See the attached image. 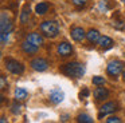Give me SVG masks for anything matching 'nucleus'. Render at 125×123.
Segmentation results:
<instances>
[{
    "mask_svg": "<svg viewBox=\"0 0 125 123\" xmlns=\"http://www.w3.org/2000/svg\"><path fill=\"white\" fill-rule=\"evenodd\" d=\"M6 67L10 72L16 74V75H20L24 72V66L20 62L14 60V59H6Z\"/></svg>",
    "mask_w": 125,
    "mask_h": 123,
    "instance_id": "4",
    "label": "nucleus"
},
{
    "mask_svg": "<svg viewBox=\"0 0 125 123\" xmlns=\"http://www.w3.org/2000/svg\"><path fill=\"white\" fill-rule=\"evenodd\" d=\"M6 87H7V80H6V76H3V75H1V76H0V88H1V90H4Z\"/></svg>",
    "mask_w": 125,
    "mask_h": 123,
    "instance_id": "23",
    "label": "nucleus"
},
{
    "mask_svg": "<svg viewBox=\"0 0 125 123\" xmlns=\"http://www.w3.org/2000/svg\"><path fill=\"white\" fill-rule=\"evenodd\" d=\"M89 95V91H87V88H83V96H87Z\"/></svg>",
    "mask_w": 125,
    "mask_h": 123,
    "instance_id": "26",
    "label": "nucleus"
},
{
    "mask_svg": "<svg viewBox=\"0 0 125 123\" xmlns=\"http://www.w3.org/2000/svg\"><path fill=\"white\" fill-rule=\"evenodd\" d=\"M30 66L32 70H35V71H46L47 68H49V63H47V60H44V59L42 58H35L32 59V60L30 62Z\"/></svg>",
    "mask_w": 125,
    "mask_h": 123,
    "instance_id": "5",
    "label": "nucleus"
},
{
    "mask_svg": "<svg viewBox=\"0 0 125 123\" xmlns=\"http://www.w3.org/2000/svg\"><path fill=\"white\" fill-rule=\"evenodd\" d=\"M0 37H1V45H6L7 40H8V34H7V32H1V34H0Z\"/></svg>",
    "mask_w": 125,
    "mask_h": 123,
    "instance_id": "22",
    "label": "nucleus"
},
{
    "mask_svg": "<svg viewBox=\"0 0 125 123\" xmlns=\"http://www.w3.org/2000/svg\"><path fill=\"white\" fill-rule=\"evenodd\" d=\"M61 72H63L65 75L70 78H82L85 74V67L79 63H67V64H63V66L59 67Z\"/></svg>",
    "mask_w": 125,
    "mask_h": 123,
    "instance_id": "1",
    "label": "nucleus"
},
{
    "mask_svg": "<svg viewBox=\"0 0 125 123\" xmlns=\"http://www.w3.org/2000/svg\"><path fill=\"white\" fill-rule=\"evenodd\" d=\"M63 98H65V94H63V91H61V88H55L50 92V100L52 103H61Z\"/></svg>",
    "mask_w": 125,
    "mask_h": 123,
    "instance_id": "11",
    "label": "nucleus"
},
{
    "mask_svg": "<svg viewBox=\"0 0 125 123\" xmlns=\"http://www.w3.org/2000/svg\"><path fill=\"white\" fill-rule=\"evenodd\" d=\"M19 111H20V106L16 104V103H14L12 104V112H14V114H18Z\"/></svg>",
    "mask_w": 125,
    "mask_h": 123,
    "instance_id": "25",
    "label": "nucleus"
},
{
    "mask_svg": "<svg viewBox=\"0 0 125 123\" xmlns=\"http://www.w3.org/2000/svg\"><path fill=\"white\" fill-rule=\"evenodd\" d=\"M86 37H87V40H89L90 43H98L101 35H100V32H98L97 29H90V31L86 34Z\"/></svg>",
    "mask_w": 125,
    "mask_h": 123,
    "instance_id": "14",
    "label": "nucleus"
},
{
    "mask_svg": "<svg viewBox=\"0 0 125 123\" xmlns=\"http://www.w3.org/2000/svg\"><path fill=\"white\" fill-rule=\"evenodd\" d=\"M0 29H1V32H7V34H10V31L12 29V21L6 12H1V24H0Z\"/></svg>",
    "mask_w": 125,
    "mask_h": 123,
    "instance_id": "6",
    "label": "nucleus"
},
{
    "mask_svg": "<svg viewBox=\"0 0 125 123\" xmlns=\"http://www.w3.org/2000/svg\"><path fill=\"white\" fill-rule=\"evenodd\" d=\"M47 11H49V4H47V3H39V4H36L35 12L38 13V15H44Z\"/></svg>",
    "mask_w": 125,
    "mask_h": 123,
    "instance_id": "18",
    "label": "nucleus"
},
{
    "mask_svg": "<svg viewBox=\"0 0 125 123\" xmlns=\"http://www.w3.org/2000/svg\"><path fill=\"white\" fill-rule=\"evenodd\" d=\"M114 110H117V104L114 103V102H108V103L102 104L100 108V115H98V118H102L104 115L106 114H110V112H114Z\"/></svg>",
    "mask_w": 125,
    "mask_h": 123,
    "instance_id": "7",
    "label": "nucleus"
},
{
    "mask_svg": "<svg viewBox=\"0 0 125 123\" xmlns=\"http://www.w3.org/2000/svg\"><path fill=\"white\" fill-rule=\"evenodd\" d=\"M30 15H31L30 7H28V5H26V7L23 8L22 13H20V23H22V24L28 23V20H30Z\"/></svg>",
    "mask_w": 125,
    "mask_h": 123,
    "instance_id": "16",
    "label": "nucleus"
},
{
    "mask_svg": "<svg viewBox=\"0 0 125 123\" xmlns=\"http://www.w3.org/2000/svg\"><path fill=\"white\" fill-rule=\"evenodd\" d=\"M93 95L97 100H105L106 98H109V90L102 86H97V88L93 91Z\"/></svg>",
    "mask_w": 125,
    "mask_h": 123,
    "instance_id": "8",
    "label": "nucleus"
},
{
    "mask_svg": "<svg viewBox=\"0 0 125 123\" xmlns=\"http://www.w3.org/2000/svg\"><path fill=\"white\" fill-rule=\"evenodd\" d=\"M98 45H100L101 48H110L112 45H113V40L110 39L109 36H101L100 40H98Z\"/></svg>",
    "mask_w": 125,
    "mask_h": 123,
    "instance_id": "15",
    "label": "nucleus"
},
{
    "mask_svg": "<svg viewBox=\"0 0 125 123\" xmlns=\"http://www.w3.org/2000/svg\"><path fill=\"white\" fill-rule=\"evenodd\" d=\"M57 52H58V55H61V56H69L73 52V47H71V44H69V43H66V42L59 43L58 47H57Z\"/></svg>",
    "mask_w": 125,
    "mask_h": 123,
    "instance_id": "10",
    "label": "nucleus"
},
{
    "mask_svg": "<svg viewBox=\"0 0 125 123\" xmlns=\"http://www.w3.org/2000/svg\"><path fill=\"white\" fill-rule=\"evenodd\" d=\"M92 82H93L94 86H104L105 84V79H104L102 76H94Z\"/></svg>",
    "mask_w": 125,
    "mask_h": 123,
    "instance_id": "20",
    "label": "nucleus"
},
{
    "mask_svg": "<svg viewBox=\"0 0 125 123\" xmlns=\"http://www.w3.org/2000/svg\"><path fill=\"white\" fill-rule=\"evenodd\" d=\"M71 1H73V4L75 5V7L82 8V7H85V5H86L87 0H71Z\"/></svg>",
    "mask_w": 125,
    "mask_h": 123,
    "instance_id": "21",
    "label": "nucleus"
},
{
    "mask_svg": "<svg viewBox=\"0 0 125 123\" xmlns=\"http://www.w3.org/2000/svg\"><path fill=\"white\" fill-rule=\"evenodd\" d=\"M120 123L121 122V119H120V118H117V116H110V118H108V119H106V123Z\"/></svg>",
    "mask_w": 125,
    "mask_h": 123,
    "instance_id": "24",
    "label": "nucleus"
},
{
    "mask_svg": "<svg viewBox=\"0 0 125 123\" xmlns=\"http://www.w3.org/2000/svg\"><path fill=\"white\" fill-rule=\"evenodd\" d=\"M41 31L47 37H55L59 34V26L52 20H46L41 24Z\"/></svg>",
    "mask_w": 125,
    "mask_h": 123,
    "instance_id": "2",
    "label": "nucleus"
},
{
    "mask_svg": "<svg viewBox=\"0 0 125 123\" xmlns=\"http://www.w3.org/2000/svg\"><path fill=\"white\" fill-rule=\"evenodd\" d=\"M26 40L31 42L32 44L38 45V47L43 44V36H42L41 34H38V32H31V34H28L27 35V39H26Z\"/></svg>",
    "mask_w": 125,
    "mask_h": 123,
    "instance_id": "12",
    "label": "nucleus"
},
{
    "mask_svg": "<svg viewBox=\"0 0 125 123\" xmlns=\"http://www.w3.org/2000/svg\"><path fill=\"white\" fill-rule=\"evenodd\" d=\"M77 120L79 123H93V118L87 114H79L77 116Z\"/></svg>",
    "mask_w": 125,
    "mask_h": 123,
    "instance_id": "19",
    "label": "nucleus"
},
{
    "mask_svg": "<svg viewBox=\"0 0 125 123\" xmlns=\"http://www.w3.org/2000/svg\"><path fill=\"white\" fill-rule=\"evenodd\" d=\"M122 1H124V5H125V0H122Z\"/></svg>",
    "mask_w": 125,
    "mask_h": 123,
    "instance_id": "28",
    "label": "nucleus"
},
{
    "mask_svg": "<svg viewBox=\"0 0 125 123\" xmlns=\"http://www.w3.org/2000/svg\"><path fill=\"white\" fill-rule=\"evenodd\" d=\"M125 67V63L121 60H112L108 63V66H106V72H108L110 76H117V75H120L122 72V70H124Z\"/></svg>",
    "mask_w": 125,
    "mask_h": 123,
    "instance_id": "3",
    "label": "nucleus"
},
{
    "mask_svg": "<svg viewBox=\"0 0 125 123\" xmlns=\"http://www.w3.org/2000/svg\"><path fill=\"white\" fill-rule=\"evenodd\" d=\"M70 35H71V37H73V40H75V42H82V40L86 37V32H85L83 28H81V27H74V28H71Z\"/></svg>",
    "mask_w": 125,
    "mask_h": 123,
    "instance_id": "9",
    "label": "nucleus"
},
{
    "mask_svg": "<svg viewBox=\"0 0 125 123\" xmlns=\"http://www.w3.org/2000/svg\"><path fill=\"white\" fill-rule=\"evenodd\" d=\"M122 79H124V82H125V71L122 72Z\"/></svg>",
    "mask_w": 125,
    "mask_h": 123,
    "instance_id": "27",
    "label": "nucleus"
},
{
    "mask_svg": "<svg viewBox=\"0 0 125 123\" xmlns=\"http://www.w3.org/2000/svg\"><path fill=\"white\" fill-rule=\"evenodd\" d=\"M27 96H28V92L24 88H16L15 90V98H16V100H24V99H27Z\"/></svg>",
    "mask_w": 125,
    "mask_h": 123,
    "instance_id": "17",
    "label": "nucleus"
},
{
    "mask_svg": "<svg viewBox=\"0 0 125 123\" xmlns=\"http://www.w3.org/2000/svg\"><path fill=\"white\" fill-rule=\"evenodd\" d=\"M22 50L24 51L26 53H28V55H34V53L38 52V45H35V44H32L31 42L26 40V42L22 43Z\"/></svg>",
    "mask_w": 125,
    "mask_h": 123,
    "instance_id": "13",
    "label": "nucleus"
}]
</instances>
